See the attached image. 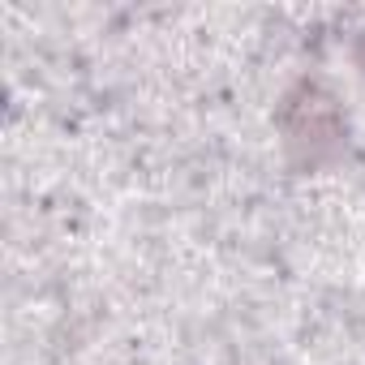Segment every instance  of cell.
Returning a JSON list of instances; mask_svg holds the SVG:
<instances>
[{
    "instance_id": "6da1fadb",
    "label": "cell",
    "mask_w": 365,
    "mask_h": 365,
    "mask_svg": "<svg viewBox=\"0 0 365 365\" xmlns=\"http://www.w3.org/2000/svg\"><path fill=\"white\" fill-rule=\"evenodd\" d=\"M284 133L292 150H309V159H318L322 150H335L344 138V120L331 95H322L318 86H301L284 99Z\"/></svg>"
}]
</instances>
